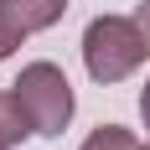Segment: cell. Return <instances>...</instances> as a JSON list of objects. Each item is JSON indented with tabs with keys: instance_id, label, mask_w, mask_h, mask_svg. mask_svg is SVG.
<instances>
[{
	"instance_id": "8",
	"label": "cell",
	"mask_w": 150,
	"mask_h": 150,
	"mask_svg": "<svg viewBox=\"0 0 150 150\" xmlns=\"http://www.w3.org/2000/svg\"><path fill=\"white\" fill-rule=\"evenodd\" d=\"M140 124H145V140H150V78H145V88H140Z\"/></svg>"
},
{
	"instance_id": "7",
	"label": "cell",
	"mask_w": 150,
	"mask_h": 150,
	"mask_svg": "<svg viewBox=\"0 0 150 150\" xmlns=\"http://www.w3.org/2000/svg\"><path fill=\"white\" fill-rule=\"evenodd\" d=\"M135 26H140V36H145V47H150V0L135 5Z\"/></svg>"
},
{
	"instance_id": "6",
	"label": "cell",
	"mask_w": 150,
	"mask_h": 150,
	"mask_svg": "<svg viewBox=\"0 0 150 150\" xmlns=\"http://www.w3.org/2000/svg\"><path fill=\"white\" fill-rule=\"evenodd\" d=\"M21 42H26V36H21V31H16L11 21H5V16H0V62L11 57V52H16V47H21Z\"/></svg>"
},
{
	"instance_id": "4",
	"label": "cell",
	"mask_w": 150,
	"mask_h": 150,
	"mask_svg": "<svg viewBox=\"0 0 150 150\" xmlns=\"http://www.w3.org/2000/svg\"><path fill=\"white\" fill-rule=\"evenodd\" d=\"M26 135H36V129H31V119H26V109H21V98L5 88V93H0V150H16Z\"/></svg>"
},
{
	"instance_id": "3",
	"label": "cell",
	"mask_w": 150,
	"mask_h": 150,
	"mask_svg": "<svg viewBox=\"0 0 150 150\" xmlns=\"http://www.w3.org/2000/svg\"><path fill=\"white\" fill-rule=\"evenodd\" d=\"M0 16L21 36H36V31H52L67 16V0H0Z\"/></svg>"
},
{
	"instance_id": "5",
	"label": "cell",
	"mask_w": 150,
	"mask_h": 150,
	"mask_svg": "<svg viewBox=\"0 0 150 150\" xmlns=\"http://www.w3.org/2000/svg\"><path fill=\"white\" fill-rule=\"evenodd\" d=\"M78 150H140V140H135V129H124V124H98Z\"/></svg>"
},
{
	"instance_id": "2",
	"label": "cell",
	"mask_w": 150,
	"mask_h": 150,
	"mask_svg": "<svg viewBox=\"0 0 150 150\" xmlns=\"http://www.w3.org/2000/svg\"><path fill=\"white\" fill-rule=\"evenodd\" d=\"M11 93L21 98V109H26L31 129L42 140H57L67 124H73V83H67V73H62L57 62H26L21 67V78L11 83Z\"/></svg>"
},
{
	"instance_id": "9",
	"label": "cell",
	"mask_w": 150,
	"mask_h": 150,
	"mask_svg": "<svg viewBox=\"0 0 150 150\" xmlns=\"http://www.w3.org/2000/svg\"><path fill=\"white\" fill-rule=\"evenodd\" d=\"M140 150H150V145H140Z\"/></svg>"
},
{
	"instance_id": "1",
	"label": "cell",
	"mask_w": 150,
	"mask_h": 150,
	"mask_svg": "<svg viewBox=\"0 0 150 150\" xmlns=\"http://www.w3.org/2000/svg\"><path fill=\"white\" fill-rule=\"evenodd\" d=\"M140 62H150V47L140 36L135 16H93L83 31V67L93 83H124L129 73H140Z\"/></svg>"
}]
</instances>
